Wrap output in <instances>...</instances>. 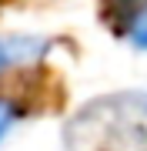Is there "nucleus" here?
Here are the masks:
<instances>
[{
    "label": "nucleus",
    "mask_w": 147,
    "mask_h": 151,
    "mask_svg": "<svg viewBox=\"0 0 147 151\" xmlns=\"http://www.w3.org/2000/svg\"><path fill=\"white\" fill-rule=\"evenodd\" d=\"M13 121H17V108H13V101H7V97H0V141H4L7 134H10Z\"/></svg>",
    "instance_id": "3"
},
{
    "label": "nucleus",
    "mask_w": 147,
    "mask_h": 151,
    "mask_svg": "<svg viewBox=\"0 0 147 151\" xmlns=\"http://www.w3.org/2000/svg\"><path fill=\"white\" fill-rule=\"evenodd\" d=\"M40 40L33 37H0V70L10 60H23V57H37L44 47H37Z\"/></svg>",
    "instance_id": "1"
},
{
    "label": "nucleus",
    "mask_w": 147,
    "mask_h": 151,
    "mask_svg": "<svg viewBox=\"0 0 147 151\" xmlns=\"http://www.w3.org/2000/svg\"><path fill=\"white\" fill-rule=\"evenodd\" d=\"M127 37H131V44L137 50H147V7H141V10L134 14L131 27H127Z\"/></svg>",
    "instance_id": "2"
}]
</instances>
